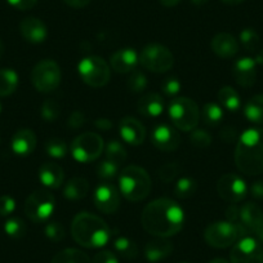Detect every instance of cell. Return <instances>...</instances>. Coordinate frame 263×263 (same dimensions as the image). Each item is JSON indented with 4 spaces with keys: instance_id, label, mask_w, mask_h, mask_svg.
I'll use <instances>...</instances> for the list:
<instances>
[{
    "instance_id": "f1b7e54d",
    "label": "cell",
    "mask_w": 263,
    "mask_h": 263,
    "mask_svg": "<svg viewBox=\"0 0 263 263\" xmlns=\"http://www.w3.org/2000/svg\"><path fill=\"white\" fill-rule=\"evenodd\" d=\"M218 101L222 107H224L230 112H236L241 106L239 93L232 87L221 88V90L218 92Z\"/></svg>"
},
{
    "instance_id": "bcb514c9",
    "label": "cell",
    "mask_w": 263,
    "mask_h": 263,
    "mask_svg": "<svg viewBox=\"0 0 263 263\" xmlns=\"http://www.w3.org/2000/svg\"><path fill=\"white\" fill-rule=\"evenodd\" d=\"M92 263H119L118 257L110 250H102L93 257Z\"/></svg>"
},
{
    "instance_id": "7402d4cb",
    "label": "cell",
    "mask_w": 263,
    "mask_h": 263,
    "mask_svg": "<svg viewBox=\"0 0 263 263\" xmlns=\"http://www.w3.org/2000/svg\"><path fill=\"white\" fill-rule=\"evenodd\" d=\"M39 179L48 189H58L62 186L65 179V172L62 166L57 163L48 161L40 165L39 168Z\"/></svg>"
},
{
    "instance_id": "e0dca14e",
    "label": "cell",
    "mask_w": 263,
    "mask_h": 263,
    "mask_svg": "<svg viewBox=\"0 0 263 263\" xmlns=\"http://www.w3.org/2000/svg\"><path fill=\"white\" fill-rule=\"evenodd\" d=\"M235 80L242 88H250L257 80V63L253 58L242 57L234 63L232 69Z\"/></svg>"
},
{
    "instance_id": "91938a15",
    "label": "cell",
    "mask_w": 263,
    "mask_h": 263,
    "mask_svg": "<svg viewBox=\"0 0 263 263\" xmlns=\"http://www.w3.org/2000/svg\"><path fill=\"white\" fill-rule=\"evenodd\" d=\"M209 263H229V262H227L226 259H223V258H217V259L211 260Z\"/></svg>"
},
{
    "instance_id": "5b68a950",
    "label": "cell",
    "mask_w": 263,
    "mask_h": 263,
    "mask_svg": "<svg viewBox=\"0 0 263 263\" xmlns=\"http://www.w3.org/2000/svg\"><path fill=\"white\" fill-rule=\"evenodd\" d=\"M168 114L176 129L183 132L194 130L200 120V110L196 102L187 97H178L171 101Z\"/></svg>"
},
{
    "instance_id": "4dcf8cb0",
    "label": "cell",
    "mask_w": 263,
    "mask_h": 263,
    "mask_svg": "<svg viewBox=\"0 0 263 263\" xmlns=\"http://www.w3.org/2000/svg\"><path fill=\"white\" fill-rule=\"evenodd\" d=\"M200 115L204 123L209 126H217L223 120V110L216 102L205 103Z\"/></svg>"
},
{
    "instance_id": "f6af8a7d",
    "label": "cell",
    "mask_w": 263,
    "mask_h": 263,
    "mask_svg": "<svg viewBox=\"0 0 263 263\" xmlns=\"http://www.w3.org/2000/svg\"><path fill=\"white\" fill-rule=\"evenodd\" d=\"M16 209V201L12 196L9 195H3L0 196V216L2 217H8Z\"/></svg>"
},
{
    "instance_id": "3957f363",
    "label": "cell",
    "mask_w": 263,
    "mask_h": 263,
    "mask_svg": "<svg viewBox=\"0 0 263 263\" xmlns=\"http://www.w3.org/2000/svg\"><path fill=\"white\" fill-rule=\"evenodd\" d=\"M71 235L75 241L82 247L97 249L107 244L111 237V231L101 217L88 212H82L77 214L72 221Z\"/></svg>"
},
{
    "instance_id": "680465c9",
    "label": "cell",
    "mask_w": 263,
    "mask_h": 263,
    "mask_svg": "<svg viewBox=\"0 0 263 263\" xmlns=\"http://www.w3.org/2000/svg\"><path fill=\"white\" fill-rule=\"evenodd\" d=\"M209 0H191V3L195 4V6H203V4L208 3Z\"/></svg>"
},
{
    "instance_id": "44dd1931",
    "label": "cell",
    "mask_w": 263,
    "mask_h": 263,
    "mask_svg": "<svg viewBox=\"0 0 263 263\" xmlns=\"http://www.w3.org/2000/svg\"><path fill=\"white\" fill-rule=\"evenodd\" d=\"M12 150L18 156H27L36 147V136L31 129H20L12 138Z\"/></svg>"
},
{
    "instance_id": "d6986e66",
    "label": "cell",
    "mask_w": 263,
    "mask_h": 263,
    "mask_svg": "<svg viewBox=\"0 0 263 263\" xmlns=\"http://www.w3.org/2000/svg\"><path fill=\"white\" fill-rule=\"evenodd\" d=\"M140 62L137 52L132 48H124L114 53L110 58V65L114 71L119 74H128L136 70V66Z\"/></svg>"
},
{
    "instance_id": "d590c367",
    "label": "cell",
    "mask_w": 263,
    "mask_h": 263,
    "mask_svg": "<svg viewBox=\"0 0 263 263\" xmlns=\"http://www.w3.org/2000/svg\"><path fill=\"white\" fill-rule=\"evenodd\" d=\"M240 42H241L242 47L245 48V50L249 53L257 52L260 44L259 35L257 34L255 30L250 29V27L244 29L241 32H240Z\"/></svg>"
},
{
    "instance_id": "7a4b0ae2",
    "label": "cell",
    "mask_w": 263,
    "mask_h": 263,
    "mask_svg": "<svg viewBox=\"0 0 263 263\" xmlns=\"http://www.w3.org/2000/svg\"><path fill=\"white\" fill-rule=\"evenodd\" d=\"M237 169L247 176L263 173V128H250L237 140L235 150Z\"/></svg>"
},
{
    "instance_id": "8992f818",
    "label": "cell",
    "mask_w": 263,
    "mask_h": 263,
    "mask_svg": "<svg viewBox=\"0 0 263 263\" xmlns=\"http://www.w3.org/2000/svg\"><path fill=\"white\" fill-rule=\"evenodd\" d=\"M78 72L83 82L92 88L105 87L111 77L108 63L97 55L83 58L78 65Z\"/></svg>"
},
{
    "instance_id": "681fc988",
    "label": "cell",
    "mask_w": 263,
    "mask_h": 263,
    "mask_svg": "<svg viewBox=\"0 0 263 263\" xmlns=\"http://www.w3.org/2000/svg\"><path fill=\"white\" fill-rule=\"evenodd\" d=\"M221 140L226 143H232L237 141V130L232 126H224L221 132Z\"/></svg>"
},
{
    "instance_id": "8fae6325",
    "label": "cell",
    "mask_w": 263,
    "mask_h": 263,
    "mask_svg": "<svg viewBox=\"0 0 263 263\" xmlns=\"http://www.w3.org/2000/svg\"><path fill=\"white\" fill-rule=\"evenodd\" d=\"M240 239L239 231L236 226L229 221L214 222L206 226L204 231V240L212 248L217 249H224L230 245L235 244Z\"/></svg>"
},
{
    "instance_id": "4fadbf2b",
    "label": "cell",
    "mask_w": 263,
    "mask_h": 263,
    "mask_svg": "<svg viewBox=\"0 0 263 263\" xmlns=\"http://www.w3.org/2000/svg\"><path fill=\"white\" fill-rule=\"evenodd\" d=\"M217 192L224 201L236 204L244 200L247 196L248 187L244 179L234 173L224 174L217 183Z\"/></svg>"
},
{
    "instance_id": "6f0895ef",
    "label": "cell",
    "mask_w": 263,
    "mask_h": 263,
    "mask_svg": "<svg viewBox=\"0 0 263 263\" xmlns=\"http://www.w3.org/2000/svg\"><path fill=\"white\" fill-rule=\"evenodd\" d=\"M222 2H224L226 4H230V6H237V4L242 3L244 0H222Z\"/></svg>"
},
{
    "instance_id": "f546056e",
    "label": "cell",
    "mask_w": 263,
    "mask_h": 263,
    "mask_svg": "<svg viewBox=\"0 0 263 263\" xmlns=\"http://www.w3.org/2000/svg\"><path fill=\"white\" fill-rule=\"evenodd\" d=\"M52 263H92L90 258L84 252L74 248L63 249L57 253L52 259Z\"/></svg>"
},
{
    "instance_id": "7c38bea8",
    "label": "cell",
    "mask_w": 263,
    "mask_h": 263,
    "mask_svg": "<svg viewBox=\"0 0 263 263\" xmlns=\"http://www.w3.org/2000/svg\"><path fill=\"white\" fill-rule=\"evenodd\" d=\"M231 263H263V248L254 237H241L230 253Z\"/></svg>"
},
{
    "instance_id": "9f6ffc18",
    "label": "cell",
    "mask_w": 263,
    "mask_h": 263,
    "mask_svg": "<svg viewBox=\"0 0 263 263\" xmlns=\"http://www.w3.org/2000/svg\"><path fill=\"white\" fill-rule=\"evenodd\" d=\"M254 61L255 63H258V65H263V49H260L259 52H257V55H255Z\"/></svg>"
},
{
    "instance_id": "7dc6e473",
    "label": "cell",
    "mask_w": 263,
    "mask_h": 263,
    "mask_svg": "<svg viewBox=\"0 0 263 263\" xmlns=\"http://www.w3.org/2000/svg\"><path fill=\"white\" fill-rule=\"evenodd\" d=\"M85 123V115L82 111H74L71 112V115L69 116V120H67V125L72 129H79L80 126L84 125Z\"/></svg>"
},
{
    "instance_id": "60d3db41",
    "label": "cell",
    "mask_w": 263,
    "mask_h": 263,
    "mask_svg": "<svg viewBox=\"0 0 263 263\" xmlns=\"http://www.w3.org/2000/svg\"><path fill=\"white\" fill-rule=\"evenodd\" d=\"M190 141H191L192 146L197 148H205L208 147L212 143V137L208 132L204 130V129H196L191 130V135H190Z\"/></svg>"
},
{
    "instance_id": "6125c7cd",
    "label": "cell",
    "mask_w": 263,
    "mask_h": 263,
    "mask_svg": "<svg viewBox=\"0 0 263 263\" xmlns=\"http://www.w3.org/2000/svg\"><path fill=\"white\" fill-rule=\"evenodd\" d=\"M0 112H2V103H0Z\"/></svg>"
},
{
    "instance_id": "9c48e42d",
    "label": "cell",
    "mask_w": 263,
    "mask_h": 263,
    "mask_svg": "<svg viewBox=\"0 0 263 263\" xmlns=\"http://www.w3.org/2000/svg\"><path fill=\"white\" fill-rule=\"evenodd\" d=\"M55 208L54 196L47 190H36L25 201V213L35 223L48 221Z\"/></svg>"
},
{
    "instance_id": "2e32d148",
    "label": "cell",
    "mask_w": 263,
    "mask_h": 263,
    "mask_svg": "<svg viewBox=\"0 0 263 263\" xmlns=\"http://www.w3.org/2000/svg\"><path fill=\"white\" fill-rule=\"evenodd\" d=\"M119 132L121 140L132 146L142 145L146 138V129L143 124L132 116L121 119L119 124Z\"/></svg>"
},
{
    "instance_id": "e575fe53",
    "label": "cell",
    "mask_w": 263,
    "mask_h": 263,
    "mask_svg": "<svg viewBox=\"0 0 263 263\" xmlns=\"http://www.w3.org/2000/svg\"><path fill=\"white\" fill-rule=\"evenodd\" d=\"M4 231L12 239H22L26 235V223L18 217H12L4 223Z\"/></svg>"
},
{
    "instance_id": "c3c4849f",
    "label": "cell",
    "mask_w": 263,
    "mask_h": 263,
    "mask_svg": "<svg viewBox=\"0 0 263 263\" xmlns=\"http://www.w3.org/2000/svg\"><path fill=\"white\" fill-rule=\"evenodd\" d=\"M8 3L18 11H29L36 6L37 0H8Z\"/></svg>"
},
{
    "instance_id": "f35d334b",
    "label": "cell",
    "mask_w": 263,
    "mask_h": 263,
    "mask_svg": "<svg viewBox=\"0 0 263 263\" xmlns=\"http://www.w3.org/2000/svg\"><path fill=\"white\" fill-rule=\"evenodd\" d=\"M45 151L49 156L54 159H62L67 155V145L63 140L52 138L45 143Z\"/></svg>"
},
{
    "instance_id": "f907efd6",
    "label": "cell",
    "mask_w": 263,
    "mask_h": 263,
    "mask_svg": "<svg viewBox=\"0 0 263 263\" xmlns=\"http://www.w3.org/2000/svg\"><path fill=\"white\" fill-rule=\"evenodd\" d=\"M250 195L254 199L263 200V181H257L252 184V187H250Z\"/></svg>"
},
{
    "instance_id": "74e56055",
    "label": "cell",
    "mask_w": 263,
    "mask_h": 263,
    "mask_svg": "<svg viewBox=\"0 0 263 263\" xmlns=\"http://www.w3.org/2000/svg\"><path fill=\"white\" fill-rule=\"evenodd\" d=\"M42 118L44 119L48 123H53L58 119L61 114V106L54 98H49V100H45L42 105Z\"/></svg>"
},
{
    "instance_id": "d4e9b609",
    "label": "cell",
    "mask_w": 263,
    "mask_h": 263,
    "mask_svg": "<svg viewBox=\"0 0 263 263\" xmlns=\"http://www.w3.org/2000/svg\"><path fill=\"white\" fill-rule=\"evenodd\" d=\"M240 219L242 226L252 234L258 223L263 219V212L257 204L247 203L240 208Z\"/></svg>"
},
{
    "instance_id": "30bf717a",
    "label": "cell",
    "mask_w": 263,
    "mask_h": 263,
    "mask_svg": "<svg viewBox=\"0 0 263 263\" xmlns=\"http://www.w3.org/2000/svg\"><path fill=\"white\" fill-rule=\"evenodd\" d=\"M140 63L151 72H166L173 67L174 55L165 45L148 44L140 54Z\"/></svg>"
},
{
    "instance_id": "ba28073f",
    "label": "cell",
    "mask_w": 263,
    "mask_h": 263,
    "mask_svg": "<svg viewBox=\"0 0 263 263\" xmlns=\"http://www.w3.org/2000/svg\"><path fill=\"white\" fill-rule=\"evenodd\" d=\"M72 158L79 163H90L97 160L103 151V140L93 132H85L78 136L71 143Z\"/></svg>"
},
{
    "instance_id": "ab89813d",
    "label": "cell",
    "mask_w": 263,
    "mask_h": 263,
    "mask_svg": "<svg viewBox=\"0 0 263 263\" xmlns=\"http://www.w3.org/2000/svg\"><path fill=\"white\" fill-rule=\"evenodd\" d=\"M119 173V164L114 163L111 160H103L102 163L98 164L97 166V176L100 178L105 179L106 182L110 181V179H114Z\"/></svg>"
},
{
    "instance_id": "83f0119b",
    "label": "cell",
    "mask_w": 263,
    "mask_h": 263,
    "mask_svg": "<svg viewBox=\"0 0 263 263\" xmlns=\"http://www.w3.org/2000/svg\"><path fill=\"white\" fill-rule=\"evenodd\" d=\"M18 74L13 69H0V97H8L18 87Z\"/></svg>"
},
{
    "instance_id": "816d5d0a",
    "label": "cell",
    "mask_w": 263,
    "mask_h": 263,
    "mask_svg": "<svg viewBox=\"0 0 263 263\" xmlns=\"http://www.w3.org/2000/svg\"><path fill=\"white\" fill-rule=\"evenodd\" d=\"M95 125L96 128L100 129V130H110V129L112 128V121L108 120V119L101 118L95 121Z\"/></svg>"
},
{
    "instance_id": "f5cc1de1",
    "label": "cell",
    "mask_w": 263,
    "mask_h": 263,
    "mask_svg": "<svg viewBox=\"0 0 263 263\" xmlns=\"http://www.w3.org/2000/svg\"><path fill=\"white\" fill-rule=\"evenodd\" d=\"M71 8H84L90 3V0H63Z\"/></svg>"
},
{
    "instance_id": "5bb4252c",
    "label": "cell",
    "mask_w": 263,
    "mask_h": 263,
    "mask_svg": "<svg viewBox=\"0 0 263 263\" xmlns=\"http://www.w3.org/2000/svg\"><path fill=\"white\" fill-rule=\"evenodd\" d=\"M93 203L96 208L105 214H112L120 205V192L110 182H103L93 192Z\"/></svg>"
},
{
    "instance_id": "b9f144b4",
    "label": "cell",
    "mask_w": 263,
    "mask_h": 263,
    "mask_svg": "<svg viewBox=\"0 0 263 263\" xmlns=\"http://www.w3.org/2000/svg\"><path fill=\"white\" fill-rule=\"evenodd\" d=\"M44 234L47 236V239H49L50 241L58 242L62 241L65 239V229L61 223L58 222H50V223H47L44 229Z\"/></svg>"
},
{
    "instance_id": "ffe728a7",
    "label": "cell",
    "mask_w": 263,
    "mask_h": 263,
    "mask_svg": "<svg viewBox=\"0 0 263 263\" xmlns=\"http://www.w3.org/2000/svg\"><path fill=\"white\" fill-rule=\"evenodd\" d=\"M211 48L214 54L224 58V60H229V58L235 57L239 53V42L234 35L221 32L212 39Z\"/></svg>"
},
{
    "instance_id": "4316f807",
    "label": "cell",
    "mask_w": 263,
    "mask_h": 263,
    "mask_svg": "<svg viewBox=\"0 0 263 263\" xmlns=\"http://www.w3.org/2000/svg\"><path fill=\"white\" fill-rule=\"evenodd\" d=\"M244 115L250 123L263 125V95L253 96L244 107Z\"/></svg>"
},
{
    "instance_id": "7bdbcfd3",
    "label": "cell",
    "mask_w": 263,
    "mask_h": 263,
    "mask_svg": "<svg viewBox=\"0 0 263 263\" xmlns=\"http://www.w3.org/2000/svg\"><path fill=\"white\" fill-rule=\"evenodd\" d=\"M178 173H179L178 164L168 163L160 168V171H159V178H160L161 181L169 183V182H172L177 176H178Z\"/></svg>"
},
{
    "instance_id": "cb8c5ba5",
    "label": "cell",
    "mask_w": 263,
    "mask_h": 263,
    "mask_svg": "<svg viewBox=\"0 0 263 263\" xmlns=\"http://www.w3.org/2000/svg\"><path fill=\"white\" fill-rule=\"evenodd\" d=\"M137 110L146 118H158L164 111V101L158 93H147L142 96L137 103Z\"/></svg>"
},
{
    "instance_id": "ac0fdd59",
    "label": "cell",
    "mask_w": 263,
    "mask_h": 263,
    "mask_svg": "<svg viewBox=\"0 0 263 263\" xmlns=\"http://www.w3.org/2000/svg\"><path fill=\"white\" fill-rule=\"evenodd\" d=\"M20 32L26 42L32 44L43 43L48 36V30L44 22L35 17H26L20 24Z\"/></svg>"
},
{
    "instance_id": "be15d7a7",
    "label": "cell",
    "mask_w": 263,
    "mask_h": 263,
    "mask_svg": "<svg viewBox=\"0 0 263 263\" xmlns=\"http://www.w3.org/2000/svg\"><path fill=\"white\" fill-rule=\"evenodd\" d=\"M182 263H187V262H182Z\"/></svg>"
},
{
    "instance_id": "836d02e7",
    "label": "cell",
    "mask_w": 263,
    "mask_h": 263,
    "mask_svg": "<svg viewBox=\"0 0 263 263\" xmlns=\"http://www.w3.org/2000/svg\"><path fill=\"white\" fill-rule=\"evenodd\" d=\"M126 156H128V154H126L125 147L119 141L112 140L106 145V158H107V160H111L120 165L121 163L126 160Z\"/></svg>"
},
{
    "instance_id": "603a6c76",
    "label": "cell",
    "mask_w": 263,
    "mask_h": 263,
    "mask_svg": "<svg viewBox=\"0 0 263 263\" xmlns=\"http://www.w3.org/2000/svg\"><path fill=\"white\" fill-rule=\"evenodd\" d=\"M173 252V244L166 237H156L146 244L145 257L148 262L155 263L165 259Z\"/></svg>"
},
{
    "instance_id": "277c9868",
    "label": "cell",
    "mask_w": 263,
    "mask_h": 263,
    "mask_svg": "<svg viewBox=\"0 0 263 263\" xmlns=\"http://www.w3.org/2000/svg\"><path fill=\"white\" fill-rule=\"evenodd\" d=\"M119 189L129 201H141L150 195L153 183L147 172L137 165H129L119 176Z\"/></svg>"
},
{
    "instance_id": "9a60e30c",
    "label": "cell",
    "mask_w": 263,
    "mask_h": 263,
    "mask_svg": "<svg viewBox=\"0 0 263 263\" xmlns=\"http://www.w3.org/2000/svg\"><path fill=\"white\" fill-rule=\"evenodd\" d=\"M151 142L158 150L169 153L178 148L181 143V136L176 128L166 123H160L154 126L153 133H151Z\"/></svg>"
},
{
    "instance_id": "11a10c76",
    "label": "cell",
    "mask_w": 263,
    "mask_h": 263,
    "mask_svg": "<svg viewBox=\"0 0 263 263\" xmlns=\"http://www.w3.org/2000/svg\"><path fill=\"white\" fill-rule=\"evenodd\" d=\"M181 0H160V3L163 4L164 7H174L179 3Z\"/></svg>"
},
{
    "instance_id": "94428289",
    "label": "cell",
    "mask_w": 263,
    "mask_h": 263,
    "mask_svg": "<svg viewBox=\"0 0 263 263\" xmlns=\"http://www.w3.org/2000/svg\"><path fill=\"white\" fill-rule=\"evenodd\" d=\"M3 54H4V44L3 42H2V39H0V58L3 57Z\"/></svg>"
},
{
    "instance_id": "db71d44e",
    "label": "cell",
    "mask_w": 263,
    "mask_h": 263,
    "mask_svg": "<svg viewBox=\"0 0 263 263\" xmlns=\"http://www.w3.org/2000/svg\"><path fill=\"white\" fill-rule=\"evenodd\" d=\"M253 234H255L258 241L262 242V244H263V219L259 222V223H258V226L255 227L254 231H253Z\"/></svg>"
},
{
    "instance_id": "1f68e13d",
    "label": "cell",
    "mask_w": 263,
    "mask_h": 263,
    "mask_svg": "<svg viewBox=\"0 0 263 263\" xmlns=\"http://www.w3.org/2000/svg\"><path fill=\"white\" fill-rule=\"evenodd\" d=\"M114 248L118 252V254L125 259H135L138 255V247L135 241H132L128 237H118L114 241Z\"/></svg>"
},
{
    "instance_id": "6da1fadb",
    "label": "cell",
    "mask_w": 263,
    "mask_h": 263,
    "mask_svg": "<svg viewBox=\"0 0 263 263\" xmlns=\"http://www.w3.org/2000/svg\"><path fill=\"white\" fill-rule=\"evenodd\" d=\"M141 223L155 237H171L183 229L184 212L172 199H156L145 206Z\"/></svg>"
},
{
    "instance_id": "484cf974",
    "label": "cell",
    "mask_w": 263,
    "mask_h": 263,
    "mask_svg": "<svg viewBox=\"0 0 263 263\" xmlns=\"http://www.w3.org/2000/svg\"><path fill=\"white\" fill-rule=\"evenodd\" d=\"M89 192V182L83 177H75L66 183L63 189V196L67 200H80Z\"/></svg>"
},
{
    "instance_id": "ee69618b",
    "label": "cell",
    "mask_w": 263,
    "mask_h": 263,
    "mask_svg": "<svg viewBox=\"0 0 263 263\" xmlns=\"http://www.w3.org/2000/svg\"><path fill=\"white\" fill-rule=\"evenodd\" d=\"M181 88L182 84L177 78H168V79L164 80L163 84H161V90H163L164 95L168 96V97H174V96L178 95V93L181 92Z\"/></svg>"
},
{
    "instance_id": "d6a6232c",
    "label": "cell",
    "mask_w": 263,
    "mask_h": 263,
    "mask_svg": "<svg viewBox=\"0 0 263 263\" xmlns=\"http://www.w3.org/2000/svg\"><path fill=\"white\" fill-rule=\"evenodd\" d=\"M196 181L190 178V177H183V178L177 181L176 186H174V195L178 199H189V197L194 196L196 194Z\"/></svg>"
},
{
    "instance_id": "8d00e7d4",
    "label": "cell",
    "mask_w": 263,
    "mask_h": 263,
    "mask_svg": "<svg viewBox=\"0 0 263 263\" xmlns=\"http://www.w3.org/2000/svg\"><path fill=\"white\" fill-rule=\"evenodd\" d=\"M128 89L133 93H142L147 88V78L140 70H133L128 78Z\"/></svg>"
},
{
    "instance_id": "52a82bcc",
    "label": "cell",
    "mask_w": 263,
    "mask_h": 263,
    "mask_svg": "<svg viewBox=\"0 0 263 263\" xmlns=\"http://www.w3.org/2000/svg\"><path fill=\"white\" fill-rule=\"evenodd\" d=\"M61 78L60 66L53 60L40 61L31 71L32 85L40 93H49L57 89L61 84Z\"/></svg>"
}]
</instances>
